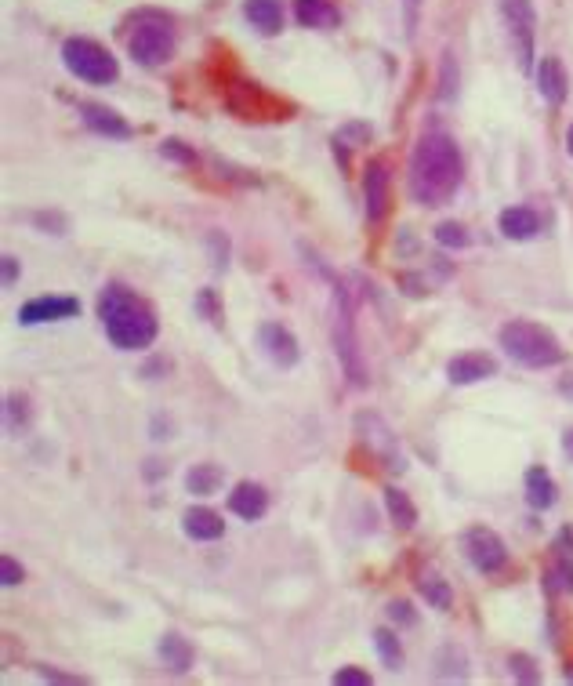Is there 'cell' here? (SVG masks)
Segmentation results:
<instances>
[{"label":"cell","mask_w":573,"mask_h":686,"mask_svg":"<svg viewBox=\"0 0 573 686\" xmlns=\"http://www.w3.org/2000/svg\"><path fill=\"white\" fill-rule=\"evenodd\" d=\"M62 66L77 80H88V84H113L120 77L113 51L91 37H69L62 44Z\"/></svg>","instance_id":"277c9868"},{"label":"cell","mask_w":573,"mask_h":686,"mask_svg":"<svg viewBox=\"0 0 573 686\" xmlns=\"http://www.w3.org/2000/svg\"><path fill=\"white\" fill-rule=\"evenodd\" d=\"M0 265H4V287H11L15 280H19V273H22L19 258H15V255H4V258H0Z\"/></svg>","instance_id":"b9f144b4"},{"label":"cell","mask_w":573,"mask_h":686,"mask_svg":"<svg viewBox=\"0 0 573 686\" xmlns=\"http://www.w3.org/2000/svg\"><path fill=\"white\" fill-rule=\"evenodd\" d=\"M450 73H457V66H454V59H443V80H439V98H454V91L457 88H450Z\"/></svg>","instance_id":"60d3db41"},{"label":"cell","mask_w":573,"mask_h":686,"mask_svg":"<svg viewBox=\"0 0 573 686\" xmlns=\"http://www.w3.org/2000/svg\"><path fill=\"white\" fill-rule=\"evenodd\" d=\"M37 676L48 679V683H66V686H84V683H88V676H77V672H59V668H51V665H40Z\"/></svg>","instance_id":"8d00e7d4"},{"label":"cell","mask_w":573,"mask_h":686,"mask_svg":"<svg viewBox=\"0 0 573 686\" xmlns=\"http://www.w3.org/2000/svg\"><path fill=\"white\" fill-rule=\"evenodd\" d=\"M385 614H389L396 625H403V628H410V625H418V614L410 610V603L407 599H392L389 607H385Z\"/></svg>","instance_id":"74e56055"},{"label":"cell","mask_w":573,"mask_h":686,"mask_svg":"<svg viewBox=\"0 0 573 686\" xmlns=\"http://www.w3.org/2000/svg\"><path fill=\"white\" fill-rule=\"evenodd\" d=\"M356 432H360V440L367 443L370 451L378 454L385 469H389V472H407V458H403V454H399V447H396V432L381 422L378 414H356Z\"/></svg>","instance_id":"30bf717a"},{"label":"cell","mask_w":573,"mask_h":686,"mask_svg":"<svg viewBox=\"0 0 573 686\" xmlns=\"http://www.w3.org/2000/svg\"><path fill=\"white\" fill-rule=\"evenodd\" d=\"M30 222L37 229H48V233H55V236H66V229H69L66 215H59V211H33Z\"/></svg>","instance_id":"d6a6232c"},{"label":"cell","mask_w":573,"mask_h":686,"mask_svg":"<svg viewBox=\"0 0 573 686\" xmlns=\"http://www.w3.org/2000/svg\"><path fill=\"white\" fill-rule=\"evenodd\" d=\"M196 313H204L207 324L222 327V305H218V298H214L211 287H207V291H200V298H196Z\"/></svg>","instance_id":"e575fe53"},{"label":"cell","mask_w":573,"mask_h":686,"mask_svg":"<svg viewBox=\"0 0 573 686\" xmlns=\"http://www.w3.org/2000/svg\"><path fill=\"white\" fill-rule=\"evenodd\" d=\"M77 113L84 117V124H88L95 135H106V138H131L135 131H131V124H127L124 117H120L117 109H109V106H102V102H80L77 106Z\"/></svg>","instance_id":"9a60e30c"},{"label":"cell","mask_w":573,"mask_h":686,"mask_svg":"<svg viewBox=\"0 0 573 686\" xmlns=\"http://www.w3.org/2000/svg\"><path fill=\"white\" fill-rule=\"evenodd\" d=\"M563 545H566V541L559 538V545H555L552 563H548V570H544V592H548V599L566 596V592H573V556L563 549Z\"/></svg>","instance_id":"ffe728a7"},{"label":"cell","mask_w":573,"mask_h":686,"mask_svg":"<svg viewBox=\"0 0 573 686\" xmlns=\"http://www.w3.org/2000/svg\"><path fill=\"white\" fill-rule=\"evenodd\" d=\"M331 683L334 686H370V672H367V668L345 665V668H338V672H334Z\"/></svg>","instance_id":"d590c367"},{"label":"cell","mask_w":573,"mask_h":686,"mask_svg":"<svg viewBox=\"0 0 573 686\" xmlns=\"http://www.w3.org/2000/svg\"><path fill=\"white\" fill-rule=\"evenodd\" d=\"M566 153H570V157H573V124H570V128H566Z\"/></svg>","instance_id":"bcb514c9"},{"label":"cell","mask_w":573,"mask_h":686,"mask_svg":"<svg viewBox=\"0 0 573 686\" xmlns=\"http://www.w3.org/2000/svg\"><path fill=\"white\" fill-rule=\"evenodd\" d=\"M497 342L505 349L508 360L523 363V367H534V371H544V367H559L566 360V349L559 345L548 327L534 324V320H512L497 331Z\"/></svg>","instance_id":"3957f363"},{"label":"cell","mask_w":573,"mask_h":686,"mask_svg":"<svg viewBox=\"0 0 573 686\" xmlns=\"http://www.w3.org/2000/svg\"><path fill=\"white\" fill-rule=\"evenodd\" d=\"M243 15H247V22H251L262 37H276V33L283 30L280 0H247V4H243Z\"/></svg>","instance_id":"7402d4cb"},{"label":"cell","mask_w":573,"mask_h":686,"mask_svg":"<svg viewBox=\"0 0 573 686\" xmlns=\"http://www.w3.org/2000/svg\"><path fill=\"white\" fill-rule=\"evenodd\" d=\"M182 530L193 541H218L225 534V523H222V516H218L214 509L196 505V509H189L182 516Z\"/></svg>","instance_id":"603a6c76"},{"label":"cell","mask_w":573,"mask_h":686,"mask_svg":"<svg viewBox=\"0 0 573 686\" xmlns=\"http://www.w3.org/2000/svg\"><path fill=\"white\" fill-rule=\"evenodd\" d=\"M534 80H537V91H541V98L548 102V106H563L566 91H570V80H566L563 59L544 55V59L534 66Z\"/></svg>","instance_id":"5bb4252c"},{"label":"cell","mask_w":573,"mask_h":686,"mask_svg":"<svg viewBox=\"0 0 573 686\" xmlns=\"http://www.w3.org/2000/svg\"><path fill=\"white\" fill-rule=\"evenodd\" d=\"M98 320L106 327V338L117 345L120 353H142L156 342L160 324H156L153 305L138 298L131 287L106 284L98 294Z\"/></svg>","instance_id":"7a4b0ae2"},{"label":"cell","mask_w":573,"mask_h":686,"mask_svg":"<svg viewBox=\"0 0 573 686\" xmlns=\"http://www.w3.org/2000/svg\"><path fill=\"white\" fill-rule=\"evenodd\" d=\"M294 19L305 30H334L341 15L331 0H294Z\"/></svg>","instance_id":"44dd1931"},{"label":"cell","mask_w":573,"mask_h":686,"mask_svg":"<svg viewBox=\"0 0 573 686\" xmlns=\"http://www.w3.org/2000/svg\"><path fill=\"white\" fill-rule=\"evenodd\" d=\"M127 51H131V59H135L138 66H146V69L164 66V62L175 59V30L160 19L138 22L135 33L127 37Z\"/></svg>","instance_id":"8992f818"},{"label":"cell","mask_w":573,"mask_h":686,"mask_svg":"<svg viewBox=\"0 0 573 686\" xmlns=\"http://www.w3.org/2000/svg\"><path fill=\"white\" fill-rule=\"evenodd\" d=\"M341 138H370V128L367 124H349V128H341Z\"/></svg>","instance_id":"ee69618b"},{"label":"cell","mask_w":573,"mask_h":686,"mask_svg":"<svg viewBox=\"0 0 573 686\" xmlns=\"http://www.w3.org/2000/svg\"><path fill=\"white\" fill-rule=\"evenodd\" d=\"M389 186H392V175H389V160H367L363 167V200H367V222L370 226H381L385 215H389Z\"/></svg>","instance_id":"8fae6325"},{"label":"cell","mask_w":573,"mask_h":686,"mask_svg":"<svg viewBox=\"0 0 573 686\" xmlns=\"http://www.w3.org/2000/svg\"><path fill=\"white\" fill-rule=\"evenodd\" d=\"M399 284H403V287H407V294H410V298H421V294H428L425 291V284H421V280H418V276H399Z\"/></svg>","instance_id":"7bdbcfd3"},{"label":"cell","mask_w":573,"mask_h":686,"mask_svg":"<svg viewBox=\"0 0 573 686\" xmlns=\"http://www.w3.org/2000/svg\"><path fill=\"white\" fill-rule=\"evenodd\" d=\"M331 342L334 353H338V363L345 378H349L356 389H367V363H363L360 353V338H356V324H352V302L349 294L338 287V305H334V324H331Z\"/></svg>","instance_id":"5b68a950"},{"label":"cell","mask_w":573,"mask_h":686,"mask_svg":"<svg viewBox=\"0 0 573 686\" xmlns=\"http://www.w3.org/2000/svg\"><path fill=\"white\" fill-rule=\"evenodd\" d=\"M436 676L439 679H468V657L461 647H454V643H447V647L436 650Z\"/></svg>","instance_id":"4316f807"},{"label":"cell","mask_w":573,"mask_h":686,"mask_svg":"<svg viewBox=\"0 0 573 686\" xmlns=\"http://www.w3.org/2000/svg\"><path fill=\"white\" fill-rule=\"evenodd\" d=\"M22 578H26V570L19 567V559H11V556L0 559V585L15 588V585H22Z\"/></svg>","instance_id":"f35d334b"},{"label":"cell","mask_w":573,"mask_h":686,"mask_svg":"<svg viewBox=\"0 0 573 686\" xmlns=\"http://www.w3.org/2000/svg\"><path fill=\"white\" fill-rule=\"evenodd\" d=\"M494 374H497V360L486 353H461L447 363L450 385H476L483 378H494Z\"/></svg>","instance_id":"2e32d148"},{"label":"cell","mask_w":573,"mask_h":686,"mask_svg":"<svg viewBox=\"0 0 573 686\" xmlns=\"http://www.w3.org/2000/svg\"><path fill=\"white\" fill-rule=\"evenodd\" d=\"M229 509L247 523L262 520L265 512H269V490H265L262 483H251V480L236 483L233 494H229Z\"/></svg>","instance_id":"e0dca14e"},{"label":"cell","mask_w":573,"mask_h":686,"mask_svg":"<svg viewBox=\"0 0 573 686\" xmlns=\"http://www.w3.org/2000/svg\"><path fill=\"white\" fill-rule=\"evenodd\" d=\"M258 345H262V353L269 356V363H276V367H298V360H302V349H298V338H294L291 331L283 324H262L258 327Z\"/></svg>","instance_id":"4fadbf2b"},{"label":"cell","mask_w":573,"mask_h":686,"mask_svg":"<svg viewBox=\"0 0 573 686\" xmlns=\"http://www.w3.org/2000/svg\"><path fill=\"white\" fill-rule=\"evenodd\" d=\"M225 102H229V109L240 120H287L283 117L287 106H283L280 98H272L262 84H236V88H229Z\"/></svg>","instance_id":"9c48e42d"},{"label":"cell","mask_w":573,"mask_h":686,"mask_svg":"<svg viewBox=\"0 0 573 686\" xmlns=\"http://www.w3.org/2000/svg\"><path fill=\"white\" fill-rule=\"evenodd\" d=\"M461 549H465L468 563L479 574H501L508 567V545L501 541V534L490 527H468L461 534Z\"/></svg>","instance_id":"52a82bcc"},{"label":"cell","mask_w":573,"mask_h":686,"mask_svg":"<svg viewBox=\"0 0 573 686\" xmlns=\"http://www.w3.org/2000/svg\"><path fill=\"white\" fill-rule=\"evenodd\" d=\"M501 15H505V22H508V33H512L519 66L530 73V69H534V30H537L534 4H530V0H501Z\"/></svg>","instance_id":"ba28073f"},{"label":"cell","mask_w":573,"mask_h":686,"mask_svg":"<svg viewBox=\"0 0 573 686\" xmlns=\"http://www.w3.org/2000/svg\"><path fill=\"white\" fill-rule=\"evenodd\" d=\"M418 592L425 596L428 607H436V610H450L454 607V592H450V585L439 574H421L418 578Z\"/></svg>","instance_id":"83f0119b"},{"label":"cell","mask_w":573,"mask_h":686,"mask_svg":"<svg viewBox=\"0 0 573 686\" xmlns=\"http://www.w3.org/2000/svg\"><path fill=\"white\" fill-rule=\"evenodd\" d=\"M508 668H512V676L519 683H541V668H537V661L530 654H512L508 657Z\"/></svg>","instance_id":"4dcf8cb0"},{"label":"cell","mask_w":573,"mask_h":686,"mask_svg":"<svg viewBox=\"0 0 573 686\" xmlns=\"http://www.w3.org/2000/svg\"><path fill=\"white\" fill-rule=\"evenodd\" d=\"M563 679H566V683H573V668H566V672H563Z\"/></svg>","instance_id":"7dc6e473"},{"label":"cell","mask_w":573,"mask_h":686,"mask_svg":"<svg viewBox=\"0 0 573 686\" xmlns=\"http://www.w3.org/2000/svg\"><path fill=\"white\" fill-rule=\"evenodd\" d=\"M80 313L77 298H62V294H40V298H30V302L19 309L22 327H37V324H59V320H69V316Z\"/></svg>","instance_id":"7c38bea8"},{"label":"cell","mask_w":573,"mask_h":686,"mask_svg":"<svg viewBox=\"0 0 573 686\" xmlns=\"http://www.w3.org/2000/svg\"><path fill=\"white\" fill-rule=\"evenodd\" d=\"M465 178V164H461V149L443 131H428L418 138V146L410 153L407 164V193L414 204L421 207H443L454 200Z\"/></svg>","instance_id":"6da1fadb"},{"label":"cell","mask_w":573,"mask_h":686,"mask_svg":"<svg viewBox=\"0 0 573 686\" xmlns=\"http://www.w3.org/2000/svg\"><path fill=\"white\" fill-rule=\"evenodd\" d=\"M160 157L175 160V164H182V167H196V149L178 142V138H167L164 146H160Z\"/></svg>","instance_id":"1f68e13d"},{"label":"cell","mask_w":573,"mask_h":686,"mask_svg":"<svg viewBox=\"0 0 573 686\" xmlns=\"http://www.w3.org/2000/svg\"><path fill=\"white\" fill-rule=\"evenodd\" d=\"M523 487H526V505H530V509H537V512H548L555 501H559V487H555L552 472L541 469V465L526 469Z\"/></svg>","instance_id":"d6986e66"},{"label":"cell","mask_w":573,"mask_h":686,"mask_svg":"<svg viewBox=\"0 0 573 686\" xmlns=\"http://www.w3.org/2000/svg\"><path fill=\"white\" fill-rule=\"evenodd\" d=\"M4 414H8V432L22 429V425L30 422V411H26L22 396H4Z\"/></svg>","instance_id":"836d02e7"},{"label":"cell","mask_w":573,"mask_h":686,"mask_svg":"<svg viewBox=\"0 0 573 686\" xmlns=\"http://www.w3.org/2000/svg\"><path fill=\"white\" fill-rule=\"evenodd\" d=\"M497 229H501L505 240L523 244V240H534L541 233V215H537L534 207H505L501 218H497Z\"/></svg>","instance_id":"ac0fdd59"},{"label":"cell","mask_w":573,"mask_h":686,"mask_svg":"<svg viewBox=\"0 0 573 686\" xmlns=\"http://www.w3.org/2000/svg\"><path fill=\"white\" fill-rule=\"evenodd\" d=\"M156 654H160V661H164L175 676H185V672L193 668V647H189V639H182L178 632H164L160 643H156Z\"/></svg>","instance_id":"cb8c5ba5"},{"label":"cell","mask_w":573,"mask_h":686,"mask_svg":"<svg viewBox=\"0 0 573 686\" xmlns=\"http://www.w3.org/2000/svg\"><path fill=\"white\" fill-rule=\"evenodd\" d=\"M207 244H211V255H214L211 265H214V269H225V265H229V262H225V258H229V240H225V236L214 229V233L207 236Z\"/></svg>","instance_id":"ab89813d"},{"label":"cell","mask_w":573,"mask_h":686,"mask_svg":"<svg viewBox=\"0 0 573 686\" xmlns=\"http://www.w3.org/2000/svg\"><path fill=\"white\" fill-rule=\"evenodd\" d=\"M385 509H389V520L396 523L399 530H410L418 523V509H414V501H410L407 490L385 487Z\"/></svg>","instance_id":"484cf974"},{"label":"cell","mask_w":573,"mask_h":686,"mask_svg":"<svg viewBox=\"0 0 573 686\" xmlns=\"http://www.w3.org/2000/svg\"><path fill=\"white\" fill-rule=\"evenodd\" d=\"M222 480H225L222 465H211V461H204V465H193V469L185 472V490H189V494H196V498H211V494H218Z\"/></svg>","instance_id":"d4e9b609"},{"label":"cell","mask_w":573,"mask_h":686,"mask_svg":"<svg viewBox=\"0 0 573 686\" xmlns=\"http://www.w3.org/2000/svg\"><path fill=\"white\" fill-rule=\"evenodd\" d=\"M436 244L439 247H454V251H465L472 244V236L461 222H439L436 226Z\"/></svg>","instance_id":"f546056e"},{"label":"cell","mask_w":573,"mask_h":686,"mask_svg":"<svg viewBox=\"0 0 573 686\" xmlns=\"http://www.w3.org/2000/svg\"><path fill=\"white\" fill-rule=\"evenodd\" d=\"M374 647H378V657L385 668H392V672L403 668V643H399V636L392 628H378L374 632Z\"/></svg>","instance_id":"f1b7e54d"},{"label":"cell","mask_w":573,"mask_h":686,"mask_svg":"<svg viewBox=\"0 0 573 686\" xmlns=\"http://www.w3.org/2000/svg\"><path fill=\"white\" fill-rule=\"evenodd\" d=\"M563 451L570 454V461H573V429H566V432H563Z\"/></svg>","instance_id":"f6af8a7d"}]
</instances>
